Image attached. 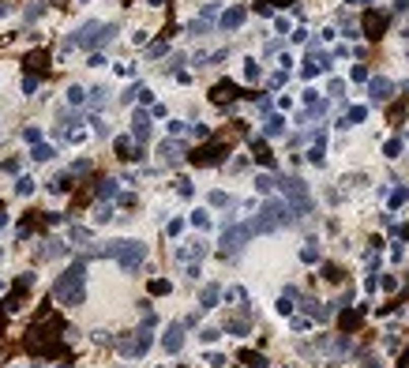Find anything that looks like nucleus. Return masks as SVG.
Listing matches in <instances>:
<instances>
[{
	"label": "nucleus",
	"mask_w": 409,
	"mask_h": 368,
	"mask_svg": "<svg viewBox=\"0 0 409 368\" xmlns=\"http://www.w3.org/2000/svg\"><path fill=\"white\" fill-rule=\"evenodd\" d=\"M19 192H23V196H26V192H34V180H30V177H23V180H19Z\"/></svg>",
	"instance_id": "cd10ccee"
},
{
	"label": "nucleus",
	"mask_w": 409,
	"mask_h": 368,
	"mask_svg": "<svg viewBox=\"0 0 409 368\" xmlns=\"http://www.w3.org/2000/svg\"><path fill=\"white\" fill-rule=\"evenodd\" d=\"M267 135H282V117H274V120L267 124Z\"/></svg>",
	"instance_id": "393cba45"
},
{
	"label": "nucleus",
	"mask_w": 409,
	"mask_h": 368,
	"mask_svg": "<svg viewBox=\"0 0 409 368\" xmlns=\"http://www.w3.org/2000/svg\"><path fill=\"white\" fill-rule=\"evenodd\" d=\"M26 68H45V53H30V60H26Z\"/></svg>",
	"instance_id": "5701e85b"
},
{
	"label": "nucleus",
	"mask_w": 409,
	"mask_h": 368,
	"mask_svg": "<svg viewBox=\"0 0 409 368\" xmlns=\"http://www.w3.org/2000/svg\"><path fill=\"white\" fill-rule=\"evenodd\" d=\"M233 94H236V86H233V83H218L214 90H211V98H214V102H229Z\"/></svg>",
	"instance_id": "f8f14e48"
},
{
	"label": "nucleus",
	"mask_w": 409,
	"mask_h": 368,
	"mask_svg": "<svg viewBox=\"0 0 409 368\" xmlns=\"http://www.w3.org/2000/svg\"><path fill=\"white\" fill-rule=\"evenodd\" d=\"M113 192H117V180H101L98 184V196H113Z\"/></svg>",
	"instance_id": "412c9836"
},
{
	"label": "nucleus",
	"mask_w": 409,
	"mask_h": 368,
	"mask_svg": "<svg viewBox=\"0 0 409 368\" xmlns=\"http://www.w3.org/2000/svg\"><path fill=\"white\" fill-rule=\"evenodd\" d=\"M135 135L147 139V113H135Z\"/></svg>",
	"instance_id": "aec40b11"
},
{
	"label": "nucleus",
	"mask_w": 409,
	"mask_h": 368,
	"mask_svg": "<svg viewBox=\"0 0 409 368\" xmlns=\"http://www.w3.org/2000/svg\"><path fill=\"white\" fill-rule=\"evenodd\" d=\"M387 94H391V83H387V79H372V98L383 102Z\"/></svg>",
	"instance_id": "2eb2a0df"
},
{
	"label": "nucleus",
	"mask_w": 409,
	"mask_h": 368,
	"mask_svg": "<svg viewBox=\"0 0 409 368\" xmlns=\"http://www.w3.org/2000/svg\"><path fill=\"white\" fill-rule=\"evenodd\" d=\"M147 346H150V331L143 327V331H135L131 342H120V350H124L128 357H143V353H147Z\"/></svg>",
	"instance_id": "0eeeda50"
},
{
	"label": "nucleus",
	"mask_w": 409,
	"mask_h": 368,
	"mask_svg": "<svg viewBox=\"0 0 409 368\" xmlns=\"http://www.w3.org/2000/svg\"><path fill=\"white\" fill-rule=\"evenodd\" d=\"M0 15H8V4H0Z\"/></svg>",
	"instance_id": "2f4dec72"
},
{
	"label": "nucleus",
	"mask_w": 409,
	"mask_h": 368,
	"mask_svg": "<svg viewBox=\"0 0 409 368\" xmlns=\"http://www.w3.org/2000/svg\"><path fill=\"white\" fill-rule=\"evenodd\" d=\"M225 327H229L233 334H248V319H229Z\"/></svg>",
	"instance_id": "a211bd4d"
},
{
	"label": "nucleus",
	"mask_w": 409,
	"mask_h": 368,
	"mask_svg": "<svg viewBox=\"0 0 409 368\" xmlns=\"http://www.w3.org/2000/svg\"><path fill=\"white\" fill-rule=\"evenodd\" d=\"M180 342H184V323H173V327L165 331V342H161V346H165L169 353H177V350H180Z\"/></svg>",
	"instance_id": "1a4fd4ad"
},
{
	"label": "nucleus",
	"mask_w": 409,
	"mask_h": 368,
	"mask_svg": "<svg viewBox=\"0 0 409 368\" xmlns=\"http://www.w3.org/2000/svg\"><path fill=\"white\" fill-rule=\"evenodd\" d=\"M53 297H56L64 308H79L83 297H87V267H83V263H72L60 278H56Z\"/></svg>",
	"instance_id": "f257e3e1"
},
{
	"label": "nucleus",
	"mask_w": 409,
	"mask_h": 368,
	"mask_svg": "<svg viewBox=\"0 0 409 368\" xmlns=\"http://www.w3.org/2000/svg\"><path fill=\"white\" fill-rule=\"evenodd\" d=\"M364 368H379V361H376V357H368V361H364Z\"/></svg>",
	"instance_id": "c756f323"
},
{
	"label": "nucleus",
	"mask_w": 409,
	"mask_h": 368,
	"mask_svg": "<svg viewBox=\"0 0 409 368\" xmlns=\"http://www.w3.org/2000/svg\"><path fill=\"white\" fill-rule=\"evenodd\" d=\"M23 90H26V94L38 90V79H34V75H26V79H23Z\"/></svg>",
	"instance_id": "bb28decb"
},
{
	"label": "nucleus",
	"mask_w": 409,
	"mask_h": 368,
	"mask_svg": "<svg viewBox=\"0 0 409 368\" xmlns=\"http://www.w3.org/2000/svg\"><path fill=\"white\" fill-rule=\"evenodd\" d=\"M282 192L285 196L293 199V210H297V214H308L312 210V199H308V188H304L300 180H293V177H285L282 180Z\"/></svg>",
	"instance_id": "39448f33"
},
{
	"label": "nucleus",
	"mask_w": 409,
	"mask_h": 368,
	"mask_svg": "<svg viewBox=\"0 0 409 368\" xmlns=\"http://www.w3.org/2000/svg\"><path fill=\"white\" fill-rule=\"evenodd\" d=\"M252 233H255V226H233V229H225V233H222V248L225 252H236Z\"/></svg>",
	"instance_id": "423d86ee"
},
{
	"label": "nucleus",
	"mask_w": 409,
	"mask_h": 368,
	"mask_svg": "<svg viewBox=\"0 0 409 368\" xmlns=\"http://www.w3.org/2000/svg\"><path fill=\"white\" fill-rule=\"evenodd\" d=\"M64 368H68V364H64Z\"/></svg>",
	"instance_id": "473e14b6"
},
{
	"label": "nucleus",
	"mask_w": 409,
	"mask_h": 368,
	"mask_svg": "<svg viewBox=\"0 0 409 368\" xmlns=\"http://www.w3.org/2000/svg\"><path fill=\"white\" fill-rule=\"evenodd\" d=\"M402 368H409V350H405V357H402Z\"/></svg>",
	"instance_id": "7c9ffc66"
},
{
	"label": "nucleus",
	"mask_w": 409,
	"mask_h": 368,
	"mask_svg": "<svg viewBox=\"0 0 409 368\" xmlns=\"http://www.w3.org/2000/svg\"><path fill=\"white\" fill-rule=\"evenodd\" d=\"M53 158V147H38L34 150V162H49Z\"/></svg>",
	"instance_id": "4be33fe9"
},
{
	"label": "nucleus",
	"mask_w": 409,
	"mask_h": 368,
	"mask_svg": "<svg viewBox=\"0 0 409 368\" xmlns=\"http://www.w3.org/2000/svg\"><path fill=\"white\" fill-rule=\"evenodd\" d=\"M241 19H244V12H241V8H233V12L222 15V26H225V30H233V26H241Z\"/></svg>",
	"instance_id": "ddd939ff"
},
{
	"label": "nucleus",
	"mask_w": 409,
	"mask_h": 368,
	"mask_svg": "<svg viewBox=\"0 0 409 368\" xmlns=\"http://www.w3.org/2000/svg\"><path fill=\"white\" fill-rule=\"evenodd\" d=\"M117 154H120V158H139V154L131 150V139H128V135H120V139H117Z\"/></svg>",
	"instance_id": "4468645a"
},
{
	"label": "nucleus",
	"mask_w": 409,
	"mask_h": 368,
	"mask_svg": "<svg viewBox=\"0 0 409 368\" xmlns=\"http://www.w3.org/2000/svg\"><path fill=\"white\" fill-rule=\"evenodd\" d=\"M398 150H402V143H398V139L387 143V158H398Z\"/></svg>",
	"instance_id": "a878e982"
},
{
	"label": "nucleus",
	"mask_w": 409,
	"mask_h": 368,
	"mask_svg": "<svg viewBox=\"0 0 409 368\" xmlns=\"http://www.w3.org/2000/svg\"><path fill=\"white\" fill-rule=\"evenodd\" d=\"M150 293H169V282H150Z\"/></svg>",
	"instance_id": "c85d7f7f"
},
{
	"label": "nucleus",
	"mask_w": 409,
	"mask_h": 368,
	"mask_svg": "<svg viewBox=\"0 0 409 368\" xmlns=\"http://www.w3.org/2000/svg\"><path fill=\"white\" fill-rule=\"evenodd\" d=\"M109 218H113V210H109V207H98V214H94V222L101 226V222H109Z\"/></svg>",
	"instance_id": "b1692460"
},
{
	"label": "nucleus",
	"mask_w": 409,
	"mask_h": 368,
	"mask_svg": "<svg viewBox=\"0 0 409 368\" xmlns=\"http://www.w3.org/2000/svg\"><path fill=\"white\" fill-rule=\"evenodd\" d=\"M360 319H364V312H360V308H349V312H342V331H353Z\"/></svg>",
	"instance_id": "9b49d317"
},
{
	"label": "nucleus",
	"mask_w": 409,
	"mask_h": 368,
	"mask_svg": "<svg viewBox=\"0 0 409 368\" xmlns=\"http://www.w3.org/2000/svg\"><path fill=\"white\" fill-rule=\"evenodd\" d=\"M364 30H368V38H383V30H387V12H368V15H364Z\"/></svg>",
	"instance_id": "6e6552de"
},
{
	"label": "nucleus",
	"mask_w": 409,
	"mask_h": 368,
	"mask_svg": "<svg viewBox=\"0 0 409 368\" xmlns=\"http://www.w3.org/2000/svg\"><path fill=\"white\" fill-rule=\"evenodd\" d=\"M83 98H87V90H83V86H68V102H72V105H79Z\"/></svg>",
	"instance_id": "6ab92c4d"
},
{
	"label": "nucleus",
	"mask_w": 409,
	"mask_h": 368,
	"mask_svg": "<svg viewBox=\"0 0 409 368\" xmlns=\"http://www.w3.org/2000/svg\"><path fill=\"white\" fill-rule=\"evenodd\" d=\"M113 34H117V26H109V23H83L79 34H72L64 49H72V45H106L113 42Z\"/></svg>",
	"instance_id": "7ed1b4c3"
},
{
	"label": "nucleus",
	"mask_w": 409,
	"mask_h": 368,
	"mask_svg": "<svg viewBox=\"0 0 409 368\" xmlns=\"http://www.w3.org/2000/svg\"><path fill=\"white\" fill-rule=\"evenodd\" d=\"M241 361L248 364V368H267V361H263L259 353H241Z\"/></svg>",
	"instance_id": "f3484780"
},
{
	"label": "nucleus",
	"mask_w": 409,
	"mask_h": 368,
	"mask_svg": "<svg viewBox=\"0 0 409 368\" xmlns=\"http://www.w3.org/2000/svg\"><path fill=\"white\" fill-rule=\"evenodd\" d=\"M218 297H222V293H218V286H207V289H203V308H214Z\"/></svg>",
	"instance_id": "dca6fc26"
},
{
	"label": "nucleus",
	"mask_w": 409,
	"mask_h": 368,
	"mask_svg": "<svg viewBox=\"0 0 409 368\" xmlns=\"http://www.w3.org/2000/svg\"><path fill=\"white\" fill-rule=\"evenodd\" d=\"M101 256H113L131 274V270H139L143 259H147V244H143V240H109V244L101 248Z\"/></svg>",
	"instance_id": "f03ea898"
},
{
	"label": "nucleus",
	"mask_w": 409,
	"mask_h": 368,
	"mask_svg": "<svg viewBox=\"0 0 409 368\" xmlns=\"http://www.w3.org/2000/svg\"><path fill=\"white\" fill-rule=\"evenodd\" d=\"M289 222V210H285V203H278V199H270L267 207H263V214L252 222L255 226V233H270V229H278V226H285Z\"/></svg>",
	"instance_id": "20e7f679"
},
{
	"label": "nucleus",
	"mask_w": 409,
	"mask_h": 368,
	"mask_svg": "<svg viewBox=\"0 0 409 368\" xmlns=\"http://www.w3.org/2000/svg\"><path fill=\"white\" fill-rule=\"evenodd\" d=\"M222 158H225V147H207V150L192 154V162H199V166H211V162H222Z\"/></svg>",
	"instance_id": "9d476101"
}]
</instances>
